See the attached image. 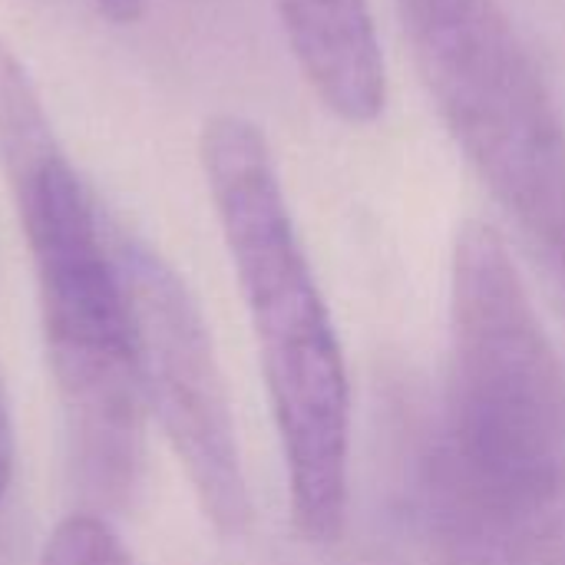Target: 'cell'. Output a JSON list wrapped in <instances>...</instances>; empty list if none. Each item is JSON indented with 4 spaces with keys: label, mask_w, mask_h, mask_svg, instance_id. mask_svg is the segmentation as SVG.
Returning <instances> with one entry per match:
<instances>
[{
    "label": "cell",
    "mask_w": 565,
    "mask_h": 565,
    "mask_svg": "<svg viewBox=\"0 0 565 565\" xmlns=\"http://www.w3.org/2000/svg\"><path fill=\"white\" fill-rule=\"evenodd\" d=\"M0 166L30 248L43 338L76 477L122 507L142 467V387L116 235L66 159L46 106L0 36Z\"/></svg>",
    "instance_id": "6da1fadb"
},
{
    "label": "cell",
    "mask_w": 565,
    "mask_h": 565,
    "mask_svg": "<svg viewBox=\"0 0 565 565\" xmlns=\"http://www.w3.org/2000/svg\"><path fill=\"white\" fill-rule=\"evenodd\" d=\"M199 162L252 315L295 523L331 543L348 513L351 444V387L331 311L265 132L238 113H215L199 132Z\"/></svg>",
    "instance_id": "7a4b0ae2"
},
{
    "label": "cell",
    "mask_w": 565,
    "mask_h": 565,
    "mask_svg": "<svg viewBox=\"0 0 565 565\" xmlns=\"http://www.w3.org/2000/svg\"><path fill=\"white\" fill-rule=\"evenodd\" d=\"M450 434L473 493L530 513L565 483V371L503 235L470 218L450 268Z\"/></svg>",
    "instance_id": "3957f363"
},
{
    "label": "cell",
    "mask_w": 565,
    "mask_h": 565,
    "mask_svg": "<svg viewBox=\"0 0 565 565\" xmlns=\"http://www.w3.org/2000/svg\"><path fill=\"white\" fill-rule=\"evenodd\" d=\"M417 73L477 175L565 285V126L497 0H401Z\"/></svg>",
    "instance_id": "277c9868"
},
{
    "label": "cell",
    "mask_w": 565,
    "mask_h": 565,
    "mask_svg": "<svg viewBox=\"0 0 565 565\" xmlns=\"http://www.w3.org/2000/svg\"><path fill=\"white\" fill-rule=\"evenodd\" d=\"M113 235L129 295L142 401L172 444L205 520L222 536H242L252 523V497L212 331L189 285L159 252Z\"/></svg>",
    "instance_id": "5b68a950"
},
{
    "label": "cell",
    "mask_w": 565,
    "mask_h": 565,
    "mask_svg": "<svg viewBox=\"0 0 565 565\" xmlns=\"http://www.w3.org/2000/svg\"><path fill=\"white\" fill-rule=\"evenodd\" d=\"M288 50L321 99L348 126H367L387 103V66L367 0H271Z\"/></svg>",
    "instance_id": "8992f818"
},
{
    "label": "cell",
    "mask_w": 565,
    "mask_h": 565,
    "mask_svg": "<svg viewBox=\"0 0 565 565\" xmlns=\"http://www.w3.org/2000/svg\"><path fill=\"white\" fill-rule=\"evenodd\" d=\"M40 565H136L116 530L93 513H73L50 533Z\"/></svg>",
    "instance_id": "52a82bcc"
},
{
    "label": "cell",
    "mask_w": 565,
    "mask_h": 565,
    "mask_svg": "<svg viewBox=\"0 0 565 565\" xmlns=\"http://www.w3.org/2000/svg\"><path fill=\"white\" fill-rule=\"evenodd\" d=\"M13 457H17V447H13V417H10V397H7V384H3V374H0V507L10 493V483H13Z\"/></svg>",
    "instance_id": "ba28073f"
},
{
    "label": "cell",
    "mask_w": 565,
    "mask_h": 565,
    "mask_svg": "<svg viewBox=\"0 0 565 565\" xmlns=\"http://www.w3.org/2000/svg\"><path fill=\"white\" fill-rule=\"evenodd\" d=\"M113 23H136L146 13V0H89Z\"/></svg>",
    "instance_id": "9c48e42d"
}]
</instances>
